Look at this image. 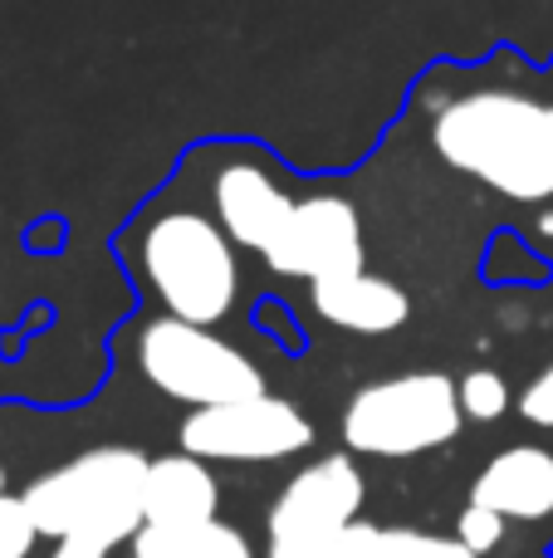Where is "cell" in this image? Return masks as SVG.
Instances as JSON below:
<instances>
[{
    "mask_svg": "<svg viewBox=\"0 0 553 558\" xmlns=\"http://www.w3.org/2000/svg\"><path fill=\"white\" fill-rule=\"evenodd\" d=\"M216 505H221V485H216L211 465L196 456H157L147 465L143 485V514L152 530H192V524H211Z\"/></svg>",
    "mask_w": 553,
    "mask_h": 558,
    "instance_id": "12",
    "label": "cell"
},
{
    "mask_svg": "<svg viewBox=\"0 0 553 558\" xmlns=\"http://www.w3.org/2000/svg\"><path fill=\"white\" fill-rule=\"evenodd\" d=\"M274 275L319 284L333 275L368 270V245H362V216L348 196L339 192H314L304 202H294L290 221L280 226L270 245L260 255Z\"/></svg>",
    "mask_w": 553,
    "mask_h": 558,
    "instance_id": "8",
    "label": "cell"
},
{
    "mask_svg": "<svg viewBox=\"0 0 553 558\" xmlns=\"http://www.w3.org/2000/svg\"><path fill=\"white\" fill-rule=\"evenodd\" d=\"M441 162L519 206L553 202V104L515 88H470L431 123Z\"/></svg>",
    "mask_w": 553,
    "mask_h": 558,
    "instance_id": "1",
    "label": "cell"
},
{
    "mask_svg": "<svg viewBox=\"0 0 553 558\" xmlns=\"http://www.w3.org/2000/svg\"><path fill=\"white\" fill-rule=\"evenodd\" d=\"M329 558H476L460 539L421 530H382V524H353Z\"/></svg>",
    "mask_w": 553,
    "mask_h": 558,
    "instance_id": "14",
    "label": "cell"
},
{
    "mask_svg": "<svg viewBox=\"0 0 553 558\" xmlns=\"http://www.w3.org/2000/svg\"><path fill=\"white\" fill-rule=\"evenodd\" d=\"M211 202H216L221 231L231 235L241 251L265 255V245L280 235V226L290 221L299 196H290V186L265 162H255V157H231V162H221V172H216V182H211Z\"/></svg>",
    "mask_w": 553,
    "mask_h": 558,
    "instance_id": "9",
    "label": "cell"
},
{
    "mask_svg": "<svg viewBox=\"0 0 553 558\" xmlns=\"http://www.w3.org/2000/svg\"><path fill=\"white\" fill-rule=\"evenodd\" d=\"M470 505H486L500 520H549L553 514V456L539 446L500 451L470 485Z\"/></svg>",
    "mask_w": 553,
    "mask_h": 558,
    "instance_id": "11",
    "label": "cell"
},
{
    "mask_svg": "<svg viewBox=\"0 0 553 558\" xmlns=\"http://www.w3.org/2000/svg\"><path fill=\"white\" fill-rule=\"evenodd\" d=\"M362 471L353 456H323L304 465L270 510V554L265 558H329L358 524Z\"/></svg>",
    "mask_w": 553,
    "mask_h": 558,
    "instance_id": "6",
    "label": "cell"
},
{
    "mask_svg": "<svg viewBox=\"0 0 553 558\" xmlns=\"http://www.w3.org/2000/svg\"><path fill=\"white\" fill-rule=\"evenodd\" d=\"M137 549L143 558H255L250 539H245L235 524H192V530H152V524H143V534H137Z\"/></svg>",
    "mask_w": 553,
    "mask_h": 558,
    "instance_id": "13",
    "label": "cell"
},
{
    "mask_svg": "<svg viewBox=\"0 0 553 558\" xmlns=\"http://www.w3.org/2000/svg\"><path fill=\"white\" fill-rule=\"evenodd\" d=\"M519 412H525V422H534V426H553V363L525 387Z\"/></svg>",
    "mask_w": 553,
    "mask_h": 558,
    "instance_id": "18",
    "label": "cell"
},
{
    "mask_svg": "<svg viewBox=\"0 0 553 558\" xmlns=\"http://www.w3.org/2000/svg\"><path fill=\"white\" fill-rule=\"evenodd\" d=\"M456 397H460V412H466L470 422H495V416L509 412V387L495 367H476V373H466L456 383Z\"/></svg>",
    "mask_w": 553,
    "mask_h": 558,
    "instance_id": "15",
    "label": "cell"
},
{
    "mask_svg": "<svg viewBox=\"0 0 553 558\" xmlns=\"http://www.w3.org/2000/svg\"><path fill=\"white\" fill-rule=\"evenodd\" d=\"M54 558H108V554H98V549H84V544H59Z\"/></svg>",
    "mask_w": 553,
    "mask_h": 558,
    "instance_id": "19",
    "label": "cell"
},
{
    "mask_svg": "<svg viewBox=\"0 0 553 558\" xmlns=\"http://www.w3.org/2000/svg\"><path fill=\"white\" fill-rule=\"evenodd\" d=\"M309 299H314V314H319L323 324L343 328V333L378 338V333H397V328L411 318L407 289L382 279V275H372V270L319 279V284H309Z\"/></svg>",
    "mask_w": 553,
    "mask_h": 558,
    "instance_id": "10",
    "label": "cell"
},
{
    "mask_svg": "<svg viewBox=\"0 0 553 558\" xmlns=\"http://www.w3.org/2000/svg\"><path fill=\"white\" fill-rule=\"evenodd\" d=\"M147 456L133 446H94L74 461L39 475L20 500L45 539L54 544H84V549L113 554L118 544L137 539L147 524L143 514V485H147Z\"/></svg>",
    "mask_w": 553,
    "mask_h": 558,
    "instance_id": "2",
    "label": "cell"
},
{
    "mask_svg": "<svg viewBox=\"0 0 553 558\" xmlns=\"http://www.w3.org/2000/svg\"><path fill=\"white\" fill-rule=\"evenodd\" d=\"M137 367L162 397H176L192 412L201 407L245 402L265 392V373L235 343L216 338L211 328L186 324V318H152L137 333Z\"/></svg>",
    "mask_w": 553,
    "mask_h": 558,
    "instance_id": "5",
    "label": "cell"
},
{
    "mask_svg": "<svg viewBox=\"0 0 553 558\" xmlns=\"http://www.w3.org/2000/svg\"><path fill=\"white\" fill-rule=\"evenodd\" d=\"M460 422L466 412L446 373H402L353 392V402L343 407V441L358 456L402 461L456 441Z\"/></svg>",
    "mask_w": 553,
    "mask_h": 558,
    "instance_id": "4",
    "label": "cell"
},
{
    "mask_svg": "<svg viewBox=\"0 0 553 558\" xmlns=\"http://www.w3.org/2000/svg\"><path fill=\"white\" fill-rule=\"evenodd\" d=\"M35 539H39V530H35V520H29L25 500L5 495V500H0V558H29Z\"/></svg>",
    "mask_w": 553,
    "mask_h": 558,
    "instance_id": "16",
    "label": "cell"
},
{
    "mask_svg": "<svg viewBox=\"0 0 553 558\" xmlns=\"http://www.w3.org/2000/svg\"><path fill=\"white\" fill-rule=\"evenodd\" d=\"M137 265L162 308L186 324H221L241 294L235 241L196 206H167L137 235Z\"/></svg>",
    "mask_w": 553,
    "mask_h": 558,
    "instance_id": "3",
    "label": "cell"
},
{
    "mask_svg": "<svg viewBox=\"0 0 553 558\" xmlns=\"http://www.w3.org/2000/svg\"><path fill=\"white\" fill-rule=\"evenodd\" d=\"M133 558H143V554H133Z\"/></svg>",
    "mask_w": 553,
    "mask_h": 558,
    "instance_id": "21",
    "label": "cell"
},
{
    "mask_svg": "<svg viewBox=\"0 0 553 558\" xmlns=\"http://www.w3.org/2000/svg\"><path fill=\"white\" fill-rule=\"evenodd\" d=\"M505 524L509 520H500V514L486 510V505H466V510H460V520H456V539L480 558V554H490L500 539H505Z\"/></svg>",
    "mask_w": 553,
    "mask_h": 558,
    "instance_id": "17",
    "label": "cell"
},
{
    "mask_svg": "<svg viewBox=\"0 0 553 558\" xmlns=\"http://www.w3.org/2000/svg\"><path fill=\"white\" fill-rule=\"evenodd\" d=\"M314 441V426L274 392L245 402L201 407L182 422V451L196 461H284Z\"/></svg>",
    "mask_w": 553,
    "mask_h": 558,
    "instance_id": "7",
    "label": "cell"
},
{
    "mask_svg": "<svg viewBox=\"0 0 553 558\" xmlns=\"http://www.w3.org/2000/svg\"><path fill=\"white\" fill-rule=\"evenodd\" d=\"M5 485H10V475H5V465H0V500H5V495H10Z\"/></svg>",
    "mask_w": 553,
    "mask_h": 558,
    "instance_id": "20",
    "label": "cell"
}]
</instances>
